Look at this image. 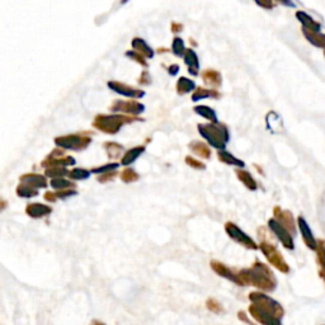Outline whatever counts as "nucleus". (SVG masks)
I'll use <instances>...</instances> for the list:
<instances>
[{
  "instance_id": "f257e3e1",
  "label": "nucleus",
  "mask_w": 325,
  "mask_h": 325,
  "mask_svg": "<svg viewBox=\"0 0 325 325\" xmlns=\"http://www.w3.org/2000/svg\"><path fill=\"white\" fill-rule=\"evenodd\" d=\"M239 279L240 283H250L266 291H272L276 287V278L273 273L262 263H255L253 268L241 271Z\"/></svg>"
},
{
  "instance_id": "f03ea898",
  "label": "nucleus",
  "mask_w": 325,
  "mask_h": 325,
  "mask_svg": "<svg viewBox=\"0 0 325 325\" xmlns=\"http://www.w3.org/2000/svg\"><path fill=\"white\" fill-rule=\"evenodd\" d=\"M198 131L201 136L209 141L211 146L216 149H225L229 141V131L224 125L220 123H211V125H198Z\"/></svg>"
},
{
  "instance_id": "7ed1b4c3",
  "label": "nucleus",
  "mask_w": 325,
  "mask_h": 325,
  "mask_svg": "<svg viewBox=\"0 0 325 325\" xmlns=\"http://www.w3.org/2000/svg\"><path fill=\"white\" fill-rule=\"evenodd\" d=\"M135 121V118L127 116H121V114H116V116H106V114H99L95 117L93 126L97 130L103 131L106 133H117L121 127L125 123Z\"/></svg>"
},
{
  "instance_id": "20e7f679",
  "label": "nucleus",
  "mask_w": 325,
  "mask_h": 325,
  "mask_svg": "<svg viewBox=\"0 0 325 325\" xmlns=\"http://www.w3.org/2000/svg\"><path fill=\"white\" fill-rule=\"evenodd\" d=\"M92 142V137L80 135H68L55 138V144L60 149H70V150H84L88 145Z\"/></svg>"
},
{
  "instance_id": "39448f33",
  "label": "nucleus",
  "mask_w": 325,
  "mask_h": 325,
  "mask_svg": "<svg viewBox=\"0 0 325 325\" xmlns=\"http://www.w3.org/2000/svg\"><path fill=\"white\" fill-rule=\"evenodd\" d=\"M260 249H262V252L264 253V255H266L267 259L269 260V263L273 264L277 269H279V271L283 272V273H287V272L290 271V269H288L287 263L284 262L281 253H279L278 250L272 245V244L262 243L260 244Z\"/></svg>"
},
{
  "instance_id": "423d86ee",
  "label": "nucleus",
  "mask_w": 325,
  "mask_h": 325,
  "mask_svg": "<svg viewBox=\"0 0 325 325\" xmlns=\"http://www.w3.org/2000/svg\"><path fill=\"white\" fill-rule=\"evenodd\" d=\"M249 311L252 312V316L255 317L260 324L263 325H281V317L277 316L276 314L266 307L260 306L258 303H253L249 307Z\"/></svg>"
},
{
  "instance_id": "0eeeda50",
  "label": "nucleus",
  "mask_w": 325,
  "mask_h": 325,
  "mask_svg": "<svg viewBox=\"0 0 325 325\" xmlns=\"http://www.w3.org/2000/svg\"><path fill=\"white\" fill-rule=\"evenodd\" d=\"M268 225H269V228H271V230L276 234L277 238L281 240V243L283 244L284 247L287 248V249H293L292 235H291L290 231H288L287 229L284 228L282 224H279L276 219L269 220Z\"/></svg>"
},
{
  "instance_id": "6e6552de",
  "label": "nucleus",
  "mask_w": 325,
  "mask_h": 325,
  "mask_svg": "<svg viewBox=\"0 0 325 325\" xmlns=\"http://www.w3.org/2000/svg\"><path fill=\"white\" fill-rule=\"evenodd\" d=\"M144 109L142 104L133 102V100H117L111 107V111L113 112H125V113L135 114V116L142 113Z\"/></svg>"
},
{
  "instance_id": "1a4fd4ad",
  "label": "nucleus",
  "mask_w": 325,
  "mask_h": 325,
  "mask_svg": "<svg viewBox=\"0 0 325 325\" xmlns=\"http://www.w3.org/2000/svg\"><path fill=\"white\" fill-rule=\"evenodd\" d=\"M226 231H228V234L230 235V238H233L234 240H236L238 243L243 244V245L250 248V249H257V245H255L254 241L252 240V238H249L247 234L243 233L238 226L231 224V222L226 224Z\"/></svg>"
},
{
  "instance_id": "9d476101",
  "label": "nucleus",
  "mask_w": 325,
  "mask_h": 325,
  "mask_svg": "<svg viewBox=\"0 0 325 325\" xmlns=\"http://www.w3.org/2000/svg\"><path fill=\"white\" fill-rule=\"evenodd\" d=\"M108 87L111 88L113 92L118 93V94L123 95V97L128 98H141L145 95L144 90L140 89H133L132 87H128V85L123 84V83H119V81H109Z\"/></svg>"
},
{
  "instance_id": "9b49d317",
  "label": "nucleus",
  "mask_w": 325,
  "mask_h": 325,
  "mask_svg": "<svg viewBox=\"0 0 325 325\" xmlns=\"http://www.w3.org/2000/svg\"><path fill=\"white\" fill-rule=\"evenodd\" d=\"M297 225H298V229H300L301 234H302V239H303V241H305V244H306L310 249L316 250L317 249V241H316V239L314 238V235H312V231H311V229H310V226L307 225L306 220L303 219L302 216H300L297 219Z\"/></svg>"
},
{
  "instance_id": "f8f14e48",
  "label": "nucleus",
  "mask_w": 325,
  "mask_h": 325,
  "mask_svg": "<svg viewBox=\"0 0 325 325\" xmlns=\"http://www.w3.org/2000/svg\"><path fill=\"white\" fill-rule=\"evenodd\" d=\"M273 212H274V217H276L277 221H278L279 224H282V225L287 229L291 234H295V230H296L295 220H293L291 212L283 211V210H281L279 207H276Z\"/></svg>"
},
{
  "instance_id": "ddd939ff",
  "label": "nucleus",
  "mask_w": 325,
  "mask_h": 325,
  "mask_svg": "<svg viewBox=\"0 0 325 325\" xmlns=\"http://www.w3.org/2000/svg\"><path fill=\"white\" fill-rule=\"evenodd\" d=\"M296 18H297V21L302 25V28H305V30L312 31V32H320L321 31V25L319 22H316L311 16L305 13V12H297L296 13Z\"/></svg>"
},
{
  "instance_id": "4468645a",
  "label": "nucleus",
  "mask_w": 325,
  "mask_h": 325,
  "mask_svg": "<svg viewBox=\"0 0 325 325\" xmlns=\"http://www.w3.org/2000/svg\"><path fill=\"white\" fill-rule=\"evenodd\" d=\"M22 185L30 186V187L38 190V188H45L47 186V181L44 176L40 174H25L21 177Z\"/></svg>"
},
{
  "instance_id": "2eb2a0df",
  "label": "nucleus",
  "mask_w": 325,
  "mask_h": 325,
  "mask_svg": "<svg viewBox=\"0 0 325 325\" xmlns=\"http://www.w3.org/2000/svg\"><path fill=\"white\" fill-rule=\"evenodd\" d=\"M183 57H185V63L188 66V71H190L191 75H197L198 70H200V63H198V57L196 52L192 49H188L186 50Z\"/></svg>"
},
{
  "instance_id": "dca6fc26",
  "label": "nucleus",
  "mask_w": 325,
  "mask_h": 325,
  "mask_svg": "<svg viewBox=\"0 0 325 325\" xmlns=\"http://www.w3.org/2000/svg\"><path fill=\"white\" fill-rule=\"evenodd\" d=\"M302 33L303 37L306 38L312 46L325 50V35H322L321 32H312V31L305 30V28H302Z\"/></svg>"
},
{
  "instance_id": "f3484780",
  "label": "nucleus",
  "mask_w": 325,
  "mask_h": 325,
  "mask_svg": "<svg viewBox=\"0 0 325 325\" xmlns=\"http://www.w3.org/2000/svg\"><path fill=\"white\" fill-rule=\"evenodd\" d=\"M51 207L46 205H41V203H31L27 206V214L31 217H42L46 215L51 214Z\"/></svg>"
},
{
  "instance_id": "a211bd4d",
  "label": "nucleus",
  "mask_w": 325,
  "mask_h": 325,
  "mask_svg": "<svg viewBox=\"0 0 325 325\" xmlns=\"http://www.w3.org/2000/svg\"><path fill=\"white\" fill-rule=\"evenodd\" d=\"M132 47L135 49V51L140 52V54L146 57V59H152V57H154V51H152V49L142 40V38H135V40L132 41Z\"/></svg>"
},
{
  "instance_id": "6ab92c4d",
  "label": "nucleus",
  "mask_w": 325,
  "mask_h": 325,
  "mask_svg": "<svg viewBox=\"0 0 325 325\" xmlns=\"http://www.w3.org/2000/svg\"><path fill=\"white\" fill-rule=\"evenodd\" d=\"M202 79L203 81L206 83L209 87H212V88H217L221 85V75H220V73H217V71L215 70H205L202 73Z\"/></svg>"
},
{
  "instance_id": "aec40b11",
  "label": "nucleus",
  "mask_w": 325,
  "mask_h": 325,
  "mask_svg": "<svg viewBox=\"0 0 325 325\" xmlns=\"http://www.w3.org/2000/svg\"><path fill=\"white\" fill-rule=\"evenodd\" d=\"M144 151H145L144 146L132 147V149H130L128 151H126V154L122 156L121 164L122 166H130V164H132V162L135 161V160L137 159V157L140 156Z\"/></svg>"
},
{
  "instance_id": "412c9836",
  "label": "nucleus",
  "mask_w": 325,
  "mask_h": 325,
  "mask_svg": "<svg viewBox=\"0 0 325 325\" xmlns=\"http://www.w3.org/2000/svg\"><path fill=\"white\" fill-rule=\"evenodd\" d=\"M190 149L192 150L196 155H198V156L201 157H205V159H210V156H211V150H210V147L207 146L206 144L201 142V141H193V142H191Z\"/></svg>"
},
{
  "instance_id": "4be33fe9",
  "label": "nucleus",
  "mask_w": 325,
  "mask_h": 325,
  "mask_svg": "<svg viewBox=\"0 0 325 325\" xmlns=\"http://www.w3.org/2000/svg\"><path fill=\"white\" fill-rule=\"evenodd\" d=\"M317 263H319V276L325 281V241H317Z\"/></svg>"
},
{
  "instance_id": "5701e85b",
  "label": "nucleus",
  "mask_w": 325,
  "mask_h": 325,
  "mask_svg": "<svg viewBox=\"0 0 325 325\" xmlns=\"http://www.w3.org/2000/svg\"><path fill=\"white\" fill-rule=\"evenodd\" d=\"M217 156H219L220 161L225 162V164H229V166L239 167V168H244V167H245L244 161H241L240 159H238V157H235L234 155H231L230 152L225 151V150H224V151H219Z\"/></svg>"
},
{
  "instance_id": "b1692460",
  "label": "nucleus",
  "mask_w": 325,
  "mask_h": 325,
  "mask_svg": "<svg viewBox=\"0 0 325 325\" xmlns=\"http://www.w3.org/2000/svg\"><path fill=\"white\" fill-rule=\"evenodd\" d=\"M236 176L244 183V186L247 188H249L250 191L257 190V183H255L254 178L252 177V174L247 171H243V169H238L236 171Z\"/></svg>"
},
{
  "instance_id": "393cba45",
  "label": "nucleus",
  "mask_w": 325,
  "mask_h": 325,
  "mask_svg": "<svg viewBox=\"0 0 325 325\" xmlns=\"http://www.w3.org/2000/svg\"><path fill=\"white\" fill-rule=\"evenodd\" d=\"M195 88H196L195 81L187 78H181L178 80V83H177V92H178L179 95L187 94V93L192 92Z\"/></svg>"
},
{
  "instance_id": "a878e982",
  "label": "nucleus",
  "mask_w": 325,
  "mask_h": 325,
  "mask_svg": "<svg viewBox=\"0 0 325 325\" xmlns=\"http://www.w3.org/2000/svg\"><path fill=\"white\" fill-rule=\"evenodd\" d=\"M195 112L200 116L205 117L206 119L211 121L212 123H217V116L216 112L214 111L212 108H210L209 106H197L195 107Z\"/></svg>"
},
{
  "instance_id": "bb28decb",
  "label": "nucleus",
  "mask_w": 325,
  "mask_h": 325,
  "mask_svg": "<svg viewBox=\"0 0 325 325\" xmlns=\"http://www.w3.org/2000/svg\"><path fill=\"white\" fill-rule=\"evenodd\" d=\"M219 98L220 97V93L216 92V90L214 89H206V88H198L197 90H196L195 93H193L192 95V100H195V102H197V100L200 99H203V98Z\"/></svg>"
},
{
  "instance_id": "cd10ccee",
  "label": "nucleus",
  "mask_w": 325,
  "mask_h": 325,
  "mask_svg": "<svg viewBox=\"0 0 325 325\" xmlns=\"http://www.w3.org/2000/svg\"><path fill=\"white\" fill-rule=\"evenodd\" d=\"M212 268H214L215 271H216L217 273L220 274V276H222V277H228V278H229V279H231V281H235L236 283L241 284V283H240V279H239L238 277H236V276H234V274L231 273V272L229 271L228 268H225V267L222 266V264H220V263H217V262H212Z\"/></svg>"
},
{
  "instance_id": "c85d7f7f",
  "label": "nucleus",
  "mask_w": 325,
  "mask_h": 325,
  "mask_svg": "<svg viewBox=\"0 0 325 325\" xmlns=\"http://www.w3.org/2000/svg\"><path fill=\"white\" fill-rule=\"evenodd\" d=\"M104 147H106V151L109 157H118L123 150V146L117 144V142H106Z\"/></svg>"
},
{
  "instance_id": "c756f323",
  "label": "nucleus",
  "mask_w": 325,
  "mask_h": 325,
  "mask_svg": "<svg viewBox=\"0 0 325 325\" xmlns=\"http://www.w3.org/2000/svg\"><path fill=\"white\" fill-rule=\"evenodd\" d=\"M70 172H68V169L65 167H51V168L46 169V176L54 178H63L64 176L69 174Z\"/></svg>"
},
{
  "instance_id": "7c9ffc66",
  "label": "nucleus",
  "mask_w": 325,
  "mask_h": 325,
  "mask_svg": "<svg viewBox=\"0 0 325 325\" xmlns=\"http://www.w3.org/2000/svg\"><path fill=\"white\" fill-rule=\"evenodd\" d=\"M51 187L55 190H70L71 187H74V185L70 181H66L64 178H54L51 179Z\"/></svg>"
},
{
  "instance_id": "2f4dec72",
  "label": "nucleus",
  "mask_w": 325,
  "mask_h": 325,
  "mask_svg": "<svg viewBox=\"0 0 325 325\" xmlns=\"http://www.w3.org/2000/svg\"><path fill=\"white\" fill-rule=\"evenodd\" d=\"M17 193H18V196H21V197L30 198V197H33V196H37L38 191L35 190V188L30 187V186L21 185L18 187V190H17Z\"/></svg>"
},
{
  "instance_id": "473e14b6",
  "label": "nucleus",
  "mask_w": 325,
  "mask_h": 325,
  "mask_svg": "<svg viewBox=\"0 0 325 325\" xmlns=\"http://www.w3.org/2000/svg\"><path fill=\"white\" fill-rule=\"evenodd\" d=\"M90 173H92V172L87 171V169L84 168H75L69 173V177H70L71 179H75V181H80V179L89 178Z\"/></svg>"
},
{
  "instance_id": "72a5a7b5",
  "label": "nucleus",
  "mask_w": 325,
  "mask_h": 325,
  "mask_svg": "<svg viewBox=\"0 0 325 325\" xmlns=\"http://www.w3.org/2000/svg\"><path fill=\"white\" fill-rule=\"evenodd\" d=\"M172 50H173L174 55H177V56H182V55H185L186 50H185V42H183V40L179 37L174 38Z\"/></svg>"
},
{
  "instance_id": "f704fd0d",
  "label": "nucleus",
  "mask_w": 325,
  "mask_h": 325,
  "mask_svg": "<svg viewBox=\"0 0 325 325\" xmlns=\"http://www.w3.org/2000/svg\"><path fill=\"white\" fill-rule=\"evenodd\" d=\"M121 179L123 182H126V183H130V182L137 181L138 176H137V173H136L135 171H132L131 168H127V169H125V171L122 172Z\"/></svg>"
},
{
  "instance_id": "c9c22d12",
  "label": "nucleus",
  "mask_w": 325,
  "mask_h": 325,
  "mask_svg": "<svg viewBox=\"0 0 325 325\" xmlns=\"http://www.w3.org/2000/svg\"><path fill=\"white\" fill-rule=\"evenodd\" d=\"M126 56H127L128 59L135 60V61H137L138 64H141V65L147 66L146 60H145V59H146V57L142 56V55H141L140 52H137V51H127V52H126Z\"/></svg>"
},
{
  "instance_id": "e433bc0d",
  "label": "nucleus",
  "mask_w": 325,
  "mask_h": 325,
  "mask_svg": "<svg viewBox=\"0 0 325 325\" xmlns=\"http://www.w3.org/2000/svg\"><path fill=\"white\" fill-rule=\"evenodd\" d=\"M117 168H118V164H117V162H113V164H107V166H103V167H99V168L93 169L92 173H95V174L111 173L112 171H116Z\"/></svg>"
},
{
  "instance_id": "4c0bfd02",
  "label": "nucleus",
  "mask_w": 325,
  "mask_h": 325,
  "mask_svg": "<svg viewBox=\"0 0 325 325\" xmlns=\"http://www.w3.org/2000/svg\"><path fill=\"white\" fill-rule=\"evenodd\" d=\"M186 162H187V164L190 167H193V168H196V169H205V168H206V166H205L203 162H201V161H198V160L193 159L192 156H187V159H186Z\"/></svg>"
},
{
  "instance_id": "58836bf2",
  "label": "nucleus",
  "mask_w": 325,
  "mask_h": 325,
  "mask_svg": "<svg viewBox=\"0 0 325 325\" xmlns=\"http://www.w3.org/2000/svg\"><path fill=\"white\" fill-rule=\"evenodd\" d=\"M254 2L260 7V8L272 9L274 7L273 0H254Z\"/></svg>"
},
{
  "instance_id": "ea45409f",
  "label": "nucleus",
  "mask_w": 325,
  "mask_h": 325,
  "mask_svg": "<svg viewBox=\"0 0 325 325\" xmlns=\"http://www.w3.org/2000/svg\"><path fill=\"white\" fill-rule=\"evenodd\" d=\"M55 195H56L57 198H68V197H70V196L76 195V192L75 191H71V190H64V191H61V192H56Z\"/></svg>"
},
{
  "instance_id": "a19ab883",
  "label": "nucleus",
  "mask_w": 325,
  "mask_h": 325,
  "mask_svg": "<svg viewBox=\"0 0 325 325\" xmlns=\"http://www.w3.org/2000/svg\"><path fill=\"white\" fill-rule=\"evenodd\" d=\"M114 174L116 173H108V174H102V177H99V179L98 181L99 182H106V181H109V179H113Z\"/></svg>"
},
{
  "instance_id": "79ce46f5",
  "label": "nucleus",
  "mask_w": 325,
  "mask_h": 325,
  "mask_svg": "<svg viewBox=\"0 0 325 325\" xmlns=\"http://www.w3.org/2000/svg\"><path fill=\"white\" fill-rule=\"evenodd\" d=\"M276 2L279 4H283V6L286 7H295V4L292 3V0H276Z\"/></svg>"
},
{
  "instance_id": "37998d69",
  "label": "nucleus",
  "mask_w": 325,
  "mask_h": 325,
  "mask_svg": "<svg viewBox=\"0 0 325 325\" xmlns=\"http://www.w3.org/2000/svg\"><path fill=\"white\" fill-rule=\"evenodd\" d=\"M169 74H171V75H177V74H178V71H179V66L178 65H172L171 68H169Z\"/></svg>"
},
{
  "instance_id": "c03bdc74",
  "label": "nucleus",
  "mask_w": 325,
  "mask_h": 325,
  "mask_svg": "<svg viewBox=\"0 0 325 325\" xmlns=\"http://www.w3.org/2000/svg\"><path fill=\"white\" fill-rule=\"evenodd\" d=\"M182 30H183V26L177 25V23H173V25H172V31H173V32H179V31Z\"/></svg>"
},
{
  "instance_id": "a18cd8bd",
  "label": "nucleus",
  "mask_w": 325,
  "mask_h": 325,
  "mask_svg": "<svg viewBox=\"0 0 325 325\" xmlns=\"http://www.w3.org/2000/svg\"><path fill=\"white\" fill-rule=\"evenodd\" d=\"M95 325H104V324H98V322H97V324H95Z\"/></svg>"
},
{
  "instance_id": "49530a36",
  "label": "nucleus",
  "mask_w": 325,
  "mask_h": 325,
  "mask_svg": "<svg viewBox=\"0 0 325 325\" xmlns=\"http://www.w3.org/2000/svg\"><path fill=\"white\" fill-rule=\"evenodd\" d=\"M324 56H325V50H324Z\"/></svg>"
}]
</instances>
